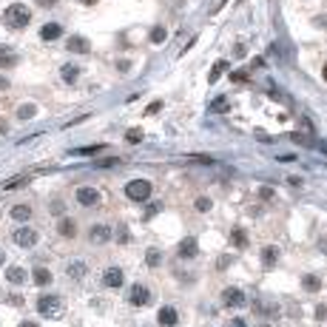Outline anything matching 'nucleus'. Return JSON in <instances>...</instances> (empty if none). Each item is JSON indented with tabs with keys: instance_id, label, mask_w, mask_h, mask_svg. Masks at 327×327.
<instances>
[{
	"instance_id": "1",
	"label": "nucleus",
	"mask_w": 327,
	"mask_h": 327,
	"mask_svg": "<svg viewBox=\"0 0 327 327\" xmlns=\"http://www.w3.org/2000/svg\"><path fill=\"white\" fill-rule=\"evenodd\" d=\"M3 23H6L9 29H26V26L32 23V9L23 6V3H11V6H6V11H3Z\"/></svg>"
},
{
	"instance_id": "2",
	"label": "nucleus",
	"mask_w": 327,
	"mask_h": 327,
	"mask_svg": "<svg viewBox=\"0 0 327 327\" xmlns=\"http://www.w3.org/2000/svg\"><path fill=\"white\" fill-rule=\"evenodd\" d=\"M63 310H66V307H63V299L57 293H48V296H40V299H37V313L46 316V319H60Z\"/></svg>"
},
{
	"instance_id": "3",
	"label": "nucleus",
	"mask_w": 327,
	"mask_h": 327,
	"mask_svg": "<svg viewBox=\"0 0 327 327\" xmlns=\"http://www.w3.org/2000/svg\"><path fill=\"white\" fill-rule=\"evenodd\" d=\"M151 191H154V185H151L148 180L125 182V196H128L131 202H148V199H151Z\"/></svg>"
},
{
	"instance_id": "4",
	"label": "nucleus",
	"mask_w": 327,
	"mask_h": 327,
	"mask_svg": "<svg viewBox=\"0 0 327 327\" xmlns=\"http://www.w3.org/2000/svg\"><path fill=\"white\" fill-rule=\"evenodd\" d=\"M74 199H77V205H83V208H100L102 193L97 191V188H91V185H83V188H77Z\"/></svg>"
},
{
	"instance_id": "5",
	"label": "nucleus",
	"mask_w": 327,
	"mask_h": 327,
	"mask_svg": "<svg viewBox=\"0 0 327 327\" xmlns=\"http://www.w3.org/2000/svg\"><path fill=\"white\" fill-rule=\"evenodd\" d=\"M11 239H14V245H17V248H26V250H29V248H34V245L40 242V234H37L34 228L23 225V228H17V231L11 234Z\"/></svg>"
},
{
	"instance_id": "6",
	"label": "nucleus",
	"mask_w": 327,
	"mask_h": 327,
	"mask_svg": "<svg viewBox=\"0 0 327 327\" xmlns=\"http://www.w3.org/2000/svg\"><path fill=\"white\" fill-rule=\"evenodd\" d=\"M128 305L131 307L151 305V290H148L145 284H131V287H128Z\"/></svg>"
},
{
	"instance_id": "7",
	"label": "nucleus",
	"mask_w": 327,
	"mask_h": 327,
	"mask_svg": "<svg viewBox=\"0 0 327 327\" xmlns=\"http://www.w3.org/2000/svg\"><path fill=\"white\" fill-rule=\"evenodd\" d=\"M222 305L225 307H245L248 305V296L242 287H225L222 290Z\"/></svg>"
},
{
	"instance_id": "8",
	"label": "nucleus",
	"mask_w": 327,
	"mask_h": 327,
	"mask_svg": "<svg viewBox=\"0 0 327 327\" xmlns=\"http://www.w3.org/2000/svg\"><path fill=\"white\" fill-rule=\"evenodd\" d=\"M111 236H114V231L108 225H91L89 228V242L91 245H105V242H111Z\"/></svg>"
},
{
	"instance_id": "9",
	"label": "nucleus",
	"mask_w": 327,
	"mask_h": 327,
	"mask_svg": "<svg viewBox=\"0 0 327 327\" xmlns=\"http://www.w3.org/2000/svg\"><path fill=\"white\" fill-rule=\"evenodd\" d=\"M253 310L259 313V319H279V305L273 299H256Z\"/></svg>"
},
{
	"instance_id": "10",
	"label": "nucleus",
	"mask_w": 327,
	"mask_h": 327,
	"mask_svg": "<svg viewBox=\"0 0 327 327\" xmlns=\"http://www.w3.org/2000/svg\"><path fill=\"white\" fill-rule=\"evenodd\" d=\"M86 273H89V265H86L83 259H74V262H68L66 265V276L71 279V282H83Z\"/></svg>"
},
{
	"instance_id": "11",
	"label": "nucleus",
	"mask_w": 327,
	"mask_h": 327,
	"mask_svg": "<svg viewBox=\"0 0 327 327\" xmlns=\"http://www.w3.org/2000/svg\"><path fill=\"white\" fill-rule=\"evenodd\" d=\"M123 282H125V273L120 271V268H105V273H102V284L105 287H123Z\"/></svg>"
},
{
	"instance_id": "12",
	"label": "nucleus",
	"mask_w": 327,
	"mask_h": 327,
	"mask_svg": "<svg viewBox=\"0 0 327 327\" xmlns=\"http://www.w3.org/2000/svg\"><path fill=\"white\" fill-rule=\"evenodd\" d=\"M177 253H180V259H193V256L199 253V242H196L193 236H185V239L180 242Z\"/></svg>"
},
{
	"instance_id": "13",
	"label": "nucleus",
	"mask_w": 327,
	"mask_h": 327,
	"mask_svg": "<svg viewBox=\"0 0 327 327\" xmlns=\"http://www.w3.org/2000/svg\"><path fill=\"white\" fill-rule=\"evenodd\" d=\"M57 234L63 239H74L77 236V222L71 219V216H60V222H57Z\"/></svg>"
},
{
	"instance_id": "14",
	"label": "nucleus",
	"mask_w": 327,
	"mask_h": 327,
	"mask_svg": "<svg viewBox=\"0 0 327 327\" xmlns=\"http://www.w3.org/2000/svg\"><path fill=\"white\" fill-rule=\"evenodd\" d=\"M66 48H68V51H74V54H89V51H91V43L86 40V37H80V34H71Z\"/></svg>"
},
{
	"instance_id": "15",
	"label": "nucleus",
	"mask_w": 327,
	"mask_h": 327,
	"mask_svg": "<svg viewBox=\"0 0 327 327\" xmlns=\"http://www.w3.org/2000/svg\"><path fill=\"white\" fill-rule=\"evenodd\" d=\"M6 282L9 284H26L29 282V271H23L20 265H11L9 271H6Z\"/></svg>"
},
{
	"instance_id": "16",
	"label": "nucleus",
	"mask_w": 327,
	"mask_h": 327,
	"mask_svg": "<svg viewBox=\"0 0 327 327\" xmlns=\"http://www.w3.org/2000/svg\"><path fill=\"white\" fill-rule=\"evenodd\" d=\"M157 319H159L162 327H174L177 322H180V313H177V307H159Z\"/></svg>"
},
{
	"instance_id": "17",
	"label": "nucleus",
	"mask_w": 327,
	"mask_h": 327,
	"mask_svg": "<svg viewBox=\"0 0 327 327\" xmlns=\"http://www.w3.org/2000/svg\"><path fill=\"white\" fill-rule=\"evenodd\" d=\"M17 51H11L9 46H0V68H14L17 66Z\"/></svg>"
},
{
	"instance_id": "18",
	"label": "nucleus",
	"mask_w": 327,
	"mask_h": 327,
	"mask_svg": "<svg viewBox=\"0 0 327 327\" xmlns=\"http://www.w3.org/2000/svg\"><path fill=\"white\" fill-rule=\"evenodd\" d=\"M40 37L51 43V40H57V37H63V26H60V23H46L43 29H40Z\"/></svg>"
},
{
	"instance_id": "19",
	"label": "nucleus",
	"mask_w": 327,
	"mask_h": 327,
	"mask_svg": "<svg viewBox=\"0 0 327 327\" xmlns=\"http://www.w3.org/2000/svg\"><path fill=\"white\" fill-rule=\"evenodd\" d=\"M51 279H54V276H51V271H48V268H34V271H32V282L40 284V287L51 284Z\"/></svg>"
},
{
	"instance_id": "20",
	"label": "nucleus",
	"mask_w": 327,
	"mask_h": 327,
	"mask_svg": "<svg viewBox=\"0 0 327 327\" xmlns=\"http://www.w3.org/2000/svg\"><path fill=\"white\" fill-rule=\"evenodd\" d=\"M276 262H279V248H276V245L262 248V265H265V268H273Z\"/></svg>"
},
{
	"instance_id": "21",
	"label": "nucleus",
	"mask_w": 327,
	"mask_h": 327,
	"mask_svg": "<svg viewBox=\"0 0 327 327\" xmlns=\"http://www.w3.org/2000/svg\"><path fill=\"white\" fill-rule=\"evenodd\" d=\"M60 77L66 80V83H77L80 80V66L77 63H66V66L60 68Z\"/></svg>"
},
{
	"instance_id": "22",
	"label": "nucleus",
	"mask_w": 327,
	"mask_h": 327,
	"mask_svg": "<svg viewBox=\"0 0 327 327\" xmlns=\"http://www.w3.org/2000/svg\"><path fill=\"white\" fill-rule=\"evenodd\" d=\"M231 245L239 248V250H245L248 248V234H245L242 228H234V231H231Z\"/></svg>"
},
{
	"instance_id": "23",
	"label": "nucleus",
	"mask_w": 327,
	"mask_h": 327,
	"mask_svg": "<svg viewBox=\"0 0 327 327\" xmlns=\"http://www.w3.org/2000/svg\"><path fill=\"white\" fill-rule=\"evenodd\" d=\"M11 216H14L17 222H29V219H32V205H14V208H11Z\"/></svg>"
},
{
	"instance_id": "24",
	"label": "nucleus",
	"mask_w": 327,
	"mask_h": 327,
	"mask_svg": "<svg viewBox=\"0 0 327 327\" xmlns=\"http://www.w3.org/2000/svg\"><path fill=\"white\" fill-rule=\"evenodd\" d=\"M302 287H305L307 293H319V290H322V282H319V276L307 273L305 279H302Z\"/></svg>"
},
{
	"instance_id": "25",
	"label": "nucleus",
	"mask_w": 327,
	"mask_h": 327,
	"mask_svg": "<svg viewBox=\"0 0 327 327\" xmlns=\"http://www.w3.org/2000/svg\"><path fill=\"white\" fill-rule=\"evenodd\" d=\"M145 262H148V268H159V265H162V250L159 248H148Z\"/></svg>"
},
{
	"instance_id": "26",
	"label": "nucleus",
	"mask_w": 327,
	"mask_h": 327,
	"mask_svg": "<svg viewBox=\"0 0 327 327\" xmlns=\"http://www.w3.org/2000/svg\"><path fill=\"white\" fill-rule=\"evenodd\" d=\"M34 114H37V105H34V102H26V105L17 108V120H32Z\"/></svg>"
},
{
	"instance_id": "27",
	"label": "nucleus",
	"mask_w": 327,
	"mask_h": 327,
	"mask_svg": "<svg viewBox=\"0 0 327 327\" xmlns=\"http://www.w3.org/2000/svg\"><path fill=\"white\" fill-rule=\"evenodd\" d=\"M165 37H168V32H165V29H162V26H154V29H151V43H165Z\"/></svg>"
},
{
	"instance_id": "28",
	"label": "nucleus",
	"mask_w": 327,
	"mask_h": 327,
	"mask_svg": "<svg viewBox=\"0 0 327 327\" xmlns=\"http://www.w3.org/2000/svg\"><path fill=\"white\" fill-rule=\"evenodd\" d=\"M142 128H128V134H125V140L131 142V145H137V142H142Z\"/></svg>"
},
{
	"instance_id": "29",
	"label": "nucleus",
	"mask_w": 327,
	"mask_h": 327,
	"mask_svg": "<svg viewBox=\"0 0 327 327\" xmlns=\"http://www.w3.org/2000/svg\"><path fill=\"white\" fill-rule=\"evenodd\" d=\"M211 199H208V196H199V199H196V202H193V208H196V211H199V214H205V211H211Z\"/></svg>"
},
{
	"instance_id": "30",
	"label": "nucleus",
	"mask_w": 327,
	"mask_h": 327,
	"mask_svg": "<svg viewBox=\"0 0 327 327\" xmlns=\"http://www.w3.org/2000/svg\"><path fill=\"white\" fill-rule=\"evenodd\" d=\"M225 68H228V63H225V60H219V63L214 66V71H211V77H208V80H211V83H216V80H219V74H222Z\"/></svg>"
},
{
	"instance_id": "31",
	"label": "nucleus",
	"mask_w": 327,
	"mask_h": 327,
	"mask_svg": "<svg viewBox=\"0 0 327 327\" xmlns=\"http://www.w3.org/2000/svg\"><path fill=\"white\" fill-rule=\"evenodd\" d=\"M259 196L265 199V202H271V199H276V191H273L271 185H262V188H259Z\"/></svg>"
},
{
	"instance_id": "32",
	"label": "nucleus",
	"mask_w": 327,
	"mask_h": 327,
	"mask_svg": "<svg viewBox=\"0 0 327 327\" xmlns=\"http://www.w3.org/2000/svg\"><path fill=\"white\" fill-rule=\"evenodd\" d=\"M225 108H228V100H225V97H219V100L211 102V111H225Z\"/></svg>"
},
{
	"instance_id": "33",
	"label": "nucleus",
	"mask_w": 327,
	"mask_h": 327,
	"mask_svg": "<svg viewBox=\"0 0 327 327\" xmlns=\"http://www.w3.org/2000/svg\"><path fill=\"white\" fill-rule=\"evenodd\" d=\"M26 182H29V177H17V180H11L9 185H6V188L11 191V188H20V185H26Z\"/></svg>"
},
{
	"instance_id": "34",
	"label": "nucleus",
	"mask_w": 327,
	"mask_h": 327,
	"mask_svg": "<svg viewBox=\"0 0 327 327\" xmlns=\"http://www.w3.org/2000/svg\"><path fill=\"white\" fill-rule=\"evenodd\" d=\"M268 94H271L273 100H279V102H287V97H284V94H282V91H279V89H273V86H271V91H268Z\"/></svg>"
},
{
	"instance_id": "35",
	"label": "nucleus",
	"mask_w": 327,
	"mask_h": 327,
	"mask_svg": "<svg viewBox=\"0 0 327 327\" xmlns=\"http://www.w3.org/2000/svg\"><path fill=\"white\" fill-rule=\"evenodd\" d=\"M34 3H37V6H43V9H54L60 0H34Z\"/></svg>"
},
{
	"instance_id": "36",
	"label": "nucleus",
	"mask_w": 327,
	"mask_h": 327,
	"mask_svg": "<svg viewBox=\"0 0 327 327\" xmlns=\"http://www.w3.org/2000/svg\"><path fill=\"white\" fill-rule=\"evenodd\" d=\"M231 80H234V83H245V80H248V74H245V71H234V74H231Z\"/></svg>"
},
{
	"instance_id": "37",
	"label": "nucleus",
	"mask_w": 327,
	"mask_h": 327,
	"mask_svg": "<svg viewBox=\"0 0 327 327\" xmlns=\"http://www.w3.org/2000/svg\"><path fill=\"white\" fill-rule=\"evenodd\" d=\"M228 327H248L245 319H228Z\"/></svg>"
},
{
	"instance_id": "38",
	"label": "nucleus",
	"mask_w": 327,
	"mask_h": 327,
	"mask_svg": "<svg viewBox=\"0 0 327 327\" xmlns=\"http://www.w3.org/2000/svg\"><path fill=\"white\" fill-rule=\"evenodd\" d=\"M316 319L322 322V319H327V305H319L316 307Z\"/></svg>"
},
{
	"instance_id": "39",
	"label": "nucleus",
	"mask_w": 327,
	"mask_h": 327,
	"mask_svg": "<svg viewBox=\"0 0 327 327\" xmlns=\"http://www.w3.org/2000/svg\"><path fill=\"white\" fill-rule=\"evenodd\" d=\"M108 165H117V159H100L97 168H108Z\"/></svg>"
},
{
	"instance_id": "40",
	"label": "nucleus",
	"mask_w": 327,
	"mask_h": 327,
	"mask_svg": "<svg viewBox=\"0 0 327 327\" xmlns=\"http://www.w3.org/2000/svg\"><path fill=\"white\" fill-rule=\"evenodd\" d=\"M159 108H162V102H151V105H148V111H145V114H157Z\"/></svg>"
},
{
	"instance_id": "41",
	"label": "nucleus",
	"mask_w": 327,
	"mask_h": 327,
	"mask_svg": "<svg viewBox=\"0 0 327 327\" xmlns=\"http://www.w3.org/2000/svg\"><path fill=\"white\" fill-rule=\"evenodd\" d=\"M51 211H54V214H63V202H60V199H54V202H51Z\"/></svg>"
},
{
	"instance_id": "42",
	"label": "nucleus",
	"mask_w": 327,
	"mask_h": 327,
	"mask_svg": "<svg viewBox=\"0 0 327 327\" xmlns=\"http://www.w3.org/2000/svg\"><path fill=\"white\" fill-rule=\"evenodd\" d=\"M216 265H219V268H228V265H231V256H222V259L216 262Z\"/></svg>"
},
{
	"instance_id": "43",
	"label": "nucleus",
	"mask_w": 327,
	"mask_h": 327,
	"mask_svg": "<svg viewBox=\"0 0 327 327\" xmlns=\"http://www.w3.org/2000/svg\"><path fill=\"white\" fill-rule=\"evenodd\" d=\"M6 89H9V80H6V77H0V91H6Z\"/></svg>"
},
{
	"instance_id": "44",
	"label": "nucleus",
	"mask_w": 327,
	"mask_h": 327,
	"mask_svg": "<svg viewBox=\"0 0 327 327\" xmlns=\"http://www.w3.org/2000/svg\"><path fill=\"white\" fill-rule=\"evenodd\" d=\"M319 248H322V253H327V239H319Z\"/></svg>"
},
{
	"instance_id": "45",
	"label": "nucleus",
	"mask_w": 327,
	"mask_h": 327,
	"mask_svg": "<svg viewBox=\"0 0 327 327\" xmlns=\"http://www.w3.org/2000/svg\"><path fill=\"white\" fill-rule=\"evenodd\" d=\"M6 265V253H3V248H0V268Z\"/></svg>"
},
{
	"instance_id": "46",
	"label": "nucleus",
	"mask_w": 327,
	"mask_h": 327,
	"mask_svg": "<svg viewBox=\"0 0 327 327\" xmlns=\"http://www.w3.org/2000/svg\"><path fill=\"white\" fill-rule=\"evenodd\" d=\"M20 327H40V325H37V322H23Z\"/></svg>"
},
{
	"instance_id": "47",
	"label": "nucleus",
	"mask_w": 327,
	"mask_h": 327,
	"mask_svg": "<svg viewBox=\"0 0 327 327\" xmlns=\"http://www.w3.org/2000/svg\"><path fill=\"white\" fill-rule=\"evenodd\" d=\"M6 128H9V125H6V123H0V134H6Z\"/></svg>"
},
{
	"instance_id": "48",
	"label": "nucleus",
	"mask_w": 327,
	"mask_h": 327,
	"mask_svg": "<svg viewBox=\"0 0 327 327\" xmlns=\"http://www.w3.org/2000/svg\"><path fill=\"white\" fill-rule=\"evenodd\" d=\"M322 77H325V83H327V66H325V68H322Z\"/></svg>"
},
{
	"instance_id": "49",
	"label": "nucleus",
	"mask_w": 327,
	"mask_h": 327,
	"mask_svg": "<svg viewBox=\"0 0 327 327\" xmlns=\"http://www.w3.org/2000/svg\"><path fill=\"white\" fill-rule=\"evenodd\" d=\"M80 3H86V6H91V3H97V0H80Z\"/></svg>"
}]
</instances>
